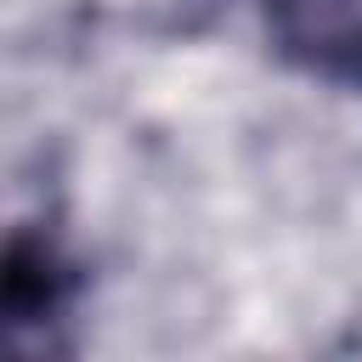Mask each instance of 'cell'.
Instances as JSON below:
<instances>
[{
    "instance_id": "1",
    "label": "cell",
    "mask_w": 362,
    "mask_h": 362,
    "mask_svg": "<svg viewBox=\"0 0 362 362\" xmlns=\"http://www.w3.org/2000/svg\"><path fill=\"white\" fill-rule=\"evenodd\" d=\"M79 272L57 249L51 232L23 226L0 243V351L6 356H34V351H68L57 328L74 311Z\"/></svg>"
},
{
    "instance_id": "2",
    "label": "cell",
    "mask_w": 362,
    "mask_h": 362,
    "mask_svg": "<svg viewBox=\"0 0 362 362\" xmlns=\"http://www.w3.org/2000/svg\"><path fill=\"white\" fill-rule=\"evenodd\" d=\"M266 28L283 62L362 85V0H266Z\"/></svg>"
}]
</instances>
